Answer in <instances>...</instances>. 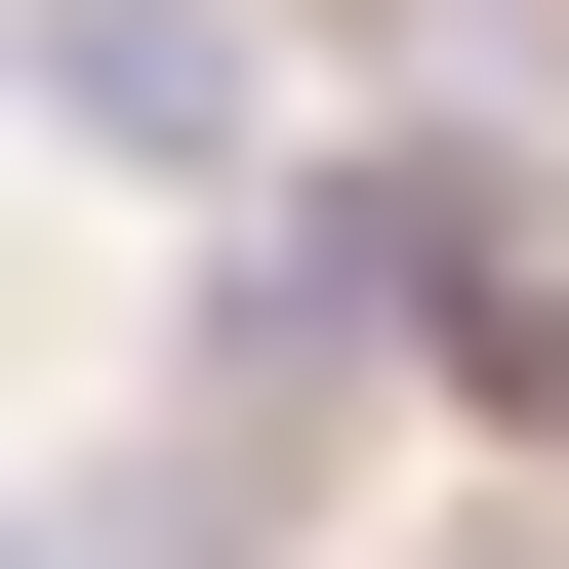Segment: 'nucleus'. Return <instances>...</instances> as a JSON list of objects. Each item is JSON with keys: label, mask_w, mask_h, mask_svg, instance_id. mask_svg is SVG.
I'll list each match as a JSON object with an SVG mask.
<instances>
[{"label": "nucleus", "mask_w": 569, "mask_h": 569, "mask_svg": "<svg viewBox=\"0 0 569 569\" xmlns=\"http://www.w3.org/2000/svg\"><path fill=\"white\" fill-rule=\"evenodd\" d=\"M488 326H529V203H488L448 122H367V163L203 284V367H488Z\"/></svg>", "instance_id": "obj_1"}, {"label": "nucleus", "mask_w": 569, "mask_h": 569, "mask_svg": "<svg viewBox=\"0 0 569 569\" xmlns=\"http://www.w3.org/2000/svg\"><path fill=\"white\" fill-rule=\"evenodd\" d=\"M41 122L82 163H244V0H41Z\"/></svg>", "instance_id": "obj_2"}, {"label": "nucleus", "mask_w": 569, "mask_h": 569, "mask_svg": "<svg viewBox=\"0 0 569 569\" xmlns=\"http://www.w3.org/2000/svg\"><path fill=\"white\" fill-rule=\"evenodd\" d=\"M0 569H82V529H0Z\"/></svg>", "instance_id": "obj_3"}]
</instances>
